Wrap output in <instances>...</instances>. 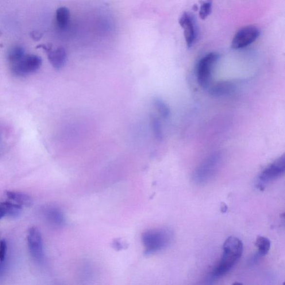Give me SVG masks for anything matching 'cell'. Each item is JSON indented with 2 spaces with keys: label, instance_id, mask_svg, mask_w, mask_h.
<instances>
[{
  "label": "cell",
  "instance_id": "6da1fadb",
  "mask_svg": "<svg viewBox=\"0 0 285 285\" xmlns=\"http://www.w3.org/2000/svg\"><path fill=\"white\" fill-rule=\"evenodd\" d=\"M243 249V244L239 238L234 236L227 238L223 246V251L220 263L214 269V275L221 276L228 272L240 260Z\"/></svg>",
  "mask_w": 285,
  "mask_h": 285
},
{
  "label": "cell",
  "instance_id": "7a4b0ae2",
  "mask_svg": "<svg viewBox=\"0 0 285 285\" xmlns=\"http://www.w3.org/2000/svg\"><path fill=\"white\" fill-rule=\"evenodd\" d=\"M173 234L167 228H156L144 231L142 241L145 255H150L166 248L171 244Z\"/></svg>",
  "mask_w": 285,
  "mask_h": 285
},
{
  "label": "cell",
  "instance_id": "3957f363",
  "mask_svg": "<svg viewBox=\"0 0 285 285\" xmlns=\"http://www.w3.org/2000/svg\"><path fill=\"white\" fill-rule=\"evenodd\" d=\"M221 163L219 153L211 154L195 169L192 175L194 182L198 184L207 183L216 173Z\"/></svg>",
  "mask_w": 285,
  "mask_h": 285
},
{
  "label": "cell",
  "instance_id": "277c9868",
  "mask_svg": "<svg viewBox=\"0 0 285 285\" xmlns=\"http://www.w3.org/2000/svg\"><path fill=\"white\" fill-rule=\"evenodd\" d=\"M219 57L218 53L211 52L199 61L196 69V77L198 83L202 88H207L210 86L214 69Z\"/></svg>",
  "mask_w": 285,
  "mask_h": 285
},
{
  "label": "cell",
  "instance_id": "5b68a950",
  "mask_svg": "<svg viewBox=\"0 0 285 285\" xmlns=\"http://www.w3.org/2000/svg\"><path fill=\"white\" fill-rule=\"evenodd\" d=\"M41 65V57L35 54L27 55L20 62L11 65V71L15 76L24 77L37 71Z\"/></svg>",
  "mask_w": 285,
  "mask_h": 285
},
{
  "label": "cell",
  "instance_id": "8992f818",
  "mask_svg": "<svg viewBox=\"0 0 285 285\" xmlns=\"http://www.w3.org/2000/svg\"><path fill=\"white\" fill-rule=\"evenodd\" d=\"M27 242L31 256L37 263L44 260V251L43 240L39 230L36 227H31L27 234Z\"/></svg>",
  "mask_w": 285,
  "mask_h": 285
},
{
  "label": "cell",
  "instance_id": "52a82bcc",
  "mask_svg": "<svg viewBox=\"0 0 285 285\" xmlns=\"http://www.w3.org/2000/svg\"><path fill=\"white\" fill-rule=\"evenodd\" d=\"M260 36V31L257 27L246 26L240 29L234 35L232 41V48L240 49L247 47L255 42Z\"/></svg>",
  "mask_w": 285,
  "mask_h": 285
},
{
  "label": "cell",
  "instance_id": "ba28073f",
  "mask_svg": "<svg viewBox=\"0 0 285 285\" xmlns=\"http://www.w3.org/2000/svg\"><path fill=\"white\" fill-rule=\"evenodd\" d=\"M285 174V153L266 168L259 176L261 187Z\"/></svg>",
  "mask_w": 285,
  "mask_h": 285
},
{
  "label": "cell",
  "instance_id": "9c48e42d",
  "mask_svg": "<svg viewBox=\"0 0 285 285\" xmlns=\"http://www.w3.org/2000/svg\"><path fill=\"white\" fill-rule=\"evenodd\" d=\"M179 25L183 30L184 36L189 48L193 46L197 38V26L193 16L188 13H184L180 17Z\"/></svg>",
  "mask_w": 285,
  "mask_h": 285
},
{
  "label": "cell",
  "instance_id": "30bf717a",
  "mask_svg": "<svg viewBox=\"0 0 285 285\" xmlns=\"http://www.w3.org/2000/svg\"><path fill=\"white\" fill-rule=\"evenodd\" d=\"M47 53L48 58L52 66L55 70L59 71L64 67L67 62V53L63 47L53 49L52 45L45 51Z\"/></svg>",
  "mask_w": 285,
  "mask_h": 285
},
{
  "label": "cell",
  "instance_id": "8fae6325",
  "mask_svg": "<svg viewBox=\"0 0 285 285\" xmlns=\"http://www.w3.org/2000/svg\"><path fill=\"white\" fill-rule=\"evenodd\" d=\"M22 213V207L17 204L7 201L0 204V218H15L20 216Z\"/></svg>",
  "mask_w": 285,
  "mask_h": 285
},
{
  "label": "cell",
  "instance_id": "7c38bea8",
  "mask_svg": "<svg viewBox=\"0 0 285 285\" xmlns=\"http://www.w3.org/2000/svg\"><path fill=\"white\" fill-rule=\"evenodd\" d=\"M43 214L46 220L53 226H61L65 223L63 213L56 207L49 206L45 208Z\"/></svg>",
  "mask_w": 285,
  "mask_h": 285
},
{
  "label": "cell",
  "instance_id": "4fadbf2b",
  "mask_svg": "<svg viewBox=\"0 0 285 285\" xmlns=\"http://www.w3.org/2000/svg\"><path fill=\"white\" fill-rule=\"evenodd\" d=\"M5 195L9 201L21 207H30L33 202L32 197L24 192L8 191L6 192Z\"/></svg>",
  "mask_w": 285,
  "mask_h": 285
},
{
  "label": "cell",
  "instance_id": "5bb4252c",
  "mask_svg": "<svg viewBox=\"0 0 285 285\" xmlns=\"http://www.w3.org/2000/svg\"><path fill=\"white\" fill-rule=\"evenodd\" d=\"M25 50L20 45L12 46L7 53V59L11 65L17 64L25 56Z\"/></svg>",
  "mask_w": 285,
  "mask_h": 285
},
{
  "label": "cell",
  "instance_id": "9a60e30c",
  "mask_svg": "<svg viewBox=\"0 0 285 285\" xmlns=\"http://www.w3.org/2000/svg\"><path fill=\"white\" fill-rule=\"evenodd\" d=\"M71 19V13L67 7L61 6L56 11V21L57 26L60 29H64L68 26Z\"/></svg>",
  "mask_w": 285,
  "mask_h": 285
},
{
  "label": "cell",
  "instance_id": "2e32d148",
  "mask_svg": "<svg viewBox=\"0 0 285 285\" xmlns=\"http://www.w3.org/2000/svg\"><path fill=\"white\" fill-rule=\"evenodd\" d=\"M255 245L259 249L260 255L265 256L267 255L271 248V242L268 238L263 236H258L256 241Z\"/></svg>",
  "mask_w": 285,
  "mask_h": 285
},
{
  "label": "cell",
  "instance_id": "e0dca14e",
  "mask_svg": "<svg viewBox=\"0 0 285 285\" xmlns=\"http://www.w3.org/2000/svg\"><path fill=\"white\" fill-rule=\"evenodd\" d=\"M151 126L154 136L157 140L161 141L163 140V132L161 123L159 119L155 117H151Z\"/></svg>",
  "mask_w": 285,
  "mask_h": 285
},
{
  "label": "cell",
  "instance_id": "ac0fdd59",
  "mask_svg": "<svg viewBox=\"0 0 285 285\" xmlns=\"http://www.w3.org/2000/svg\"><path fill=\"white\" fill-rule=\"evenodd\" d=\"M153 105L161 117L164 118H167L169 117L170 111H169L166 104H165L161 100L159 99L154 100Z\"/></svg>",
  "mask_w": 285,
  "mask_h": 285
},
{
  "label": "cell",
  "instance_id": "d6986e66",
  "mask_svg": "<svg viewBox=\"0 0 285 285\" xmlns=\"http://www.w3.org/2000/svg\"><path fill=\"white\" fill-rule=\"evenodd\" d=\"M212 10V2L210 1H207L202 3L200 7L199 14V17L202 20L206 19L211 14Z\"/></svg>",
  "mask_w": 285,
  "mask_h": 285
},
{
  "label": "cell",
  "instance_id": "ffe728a7",
  "mask_svg": "<svg viewBox=\"0 0 285 285\" xmlns=\"http://www.w3.org/2000/svg\"><path fill=\"white\" fill-rule=\"evenodd\" d=\"M7 252V244L5 240H2L0 243V263H1V267L4 264Z\"/></svg>",
  "mask_w": 285,
  "mask_h": 285
},
{
  "label": "cell",
  "instance_id": "44dd1931",
  "mask_svg": "<svg viewBox=\"0 0 285 285\" xmlns=\"http://www.w3.org/2000/svg\"><path fill=\"white\" fill-rule=\"evenodd\" d=\"M112 246L113 248L117 251H121V250L127 248V244L121 238L115 239L113 242Z\"/></svg>",
  "mask_w": 285,
  "mask_h": 285
},
{
  "label": "cell",
  "instance_id": "7402d4cb",
  "mask_svg": "<svg viewBox=\"0 0 285 285\" xmlns=\"http://www.w3.org/2000/svg\"><path fill=\"white\" fill-rule=\"evenodd\" d=\"M31 36L34 40H39L42 36V34L37 31H33L31 33Z\"/></svg>",
  "mask_w": 285,
  "mask_h": 285
},
{
  "label": "cell",
  "instance_id": "603a6c76",
  "mask_svg": "<svg viewBox=\"0 0 285 285\" xmlns=\"http://www.w3.org/2000/svg\"><path fill=\"white\" fill-rule=\"evenodd\" d=\"M281 217L282 218L285 223V213L281 215Z\"/></svg>",
  "mask_w": 285,
  "mask_h": 285
},
{
  "label": "cell",
  "instance_id": "cb8c5ba5",
  "mask_svg": "<svg viewBox=\"0 0 285 285\" xmlns=\"http://www.w3.org/2000/svg\"><path fill=\"white\" fill-rule=\"evenodd\" d=\"M232 285H244L243 284L240 283H234Z\"/></svg>",
  "mask_w": 285,
  "mask_h": 285
},
{
  "label": "cell",
  "instance_id": "d4e9b609",
  "mask_svg": "<svg viewBox=\"0 0 285 285\" xmlns=\"http://www.w3.org/2000/svg\"><path fill=\"white\" fill-rule=\"evenodd\" d=\"M283 285H285V283H284V284H283Z\"/></svg>",
  "mask_w": 285,
  "mask_h": 285
}]
</instances>
